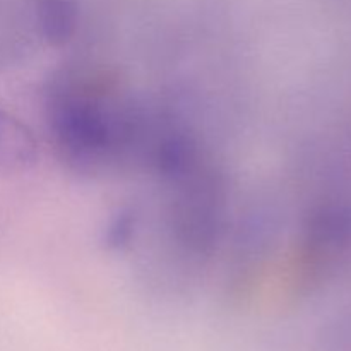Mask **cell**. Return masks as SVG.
<instances>
[{
  "label": "cell",
  "mask_w": 351,
  "mask_h": 351,
  "mask_svg": "<svg viewBox=\"0 0 351 351\" xmlns=\"http://www.w3.org/2000/svg\"><path fill=\"white\" fill-rule=\"evenodd\" d=\"M50 130L65 161L82 170L98 168L112 160L129 141L130 123L113 108L112 99L98 84L84 79L65 81L51 93Z\"/></svg>",
  "instance_id": "obj_1"
},
{
  "label": "cell",
  "mask_w": 351,
  "mask_h": 351,
  "mask_svg": "<svg viewBox=\"0 0 351 351\" xmlns=\"http://www.w3.org/2000/svg\"><path fill=\"white\" fill-rule=\"evenodd\" d=\"M38 161V143L26 123L0 110V177L21 173Z\"/></svg>",
  "instance_id": "obj_2"
},
{
  "label": "cell",
  "mask_w": 351,
  "mask_h": 351,
  "mask_svg": "<svg viewBox=\"0 0 351 351\" xmlns=\"http://www.w3.org/2000/svg\"><path fill=\"white\" fill-rule=\"evenodd\" d=\"M38 21H40L43 36L53 47H62L71 40L74 33V7L69 0H40Z\"/></svg>",
  "instance_id": "obj_3"
},
{
  "label": "cell",
  "mask_w": 351,
  "mask_h": 351,
  "mask_svg": "<svg viewBox=\"0 0 351 351\" xmlns=\"http://www.w3.org/2000/svg\"><path fill=\"white\" fill-rule=\"evenodd\" d=\"M134 230V219L130 215H122L115 219V221L110 225L108 233H106V242H108L110 247H122L125 243H129L130 237H132Z\"/></svg>",
  "instance_id": "obj_4"
}]
</instances>
